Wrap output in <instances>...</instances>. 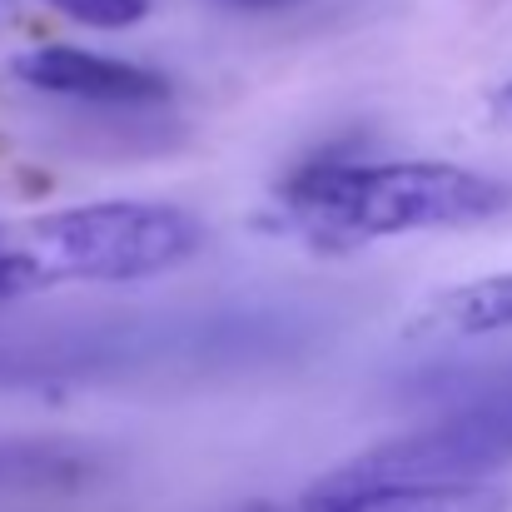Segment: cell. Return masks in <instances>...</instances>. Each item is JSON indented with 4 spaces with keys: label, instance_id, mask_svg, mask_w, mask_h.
Here are the masks:
<instances>
[{
    "label": "cell",
    "instance_id": "3957f363",
    "mask_svg": "<svg viewBox=\"0 0 512 512\" xmlns=\"http://www.w3.org/2000/svg\"><path fill=\"white\" fill-rule=\"evenodd\" d=\"M512 463V358L443 383V408L329 468V488H478Z\"/></svg>",
    "mask_w": 512,
    "mask_h": 512
},
{
    "label": "cell",
    "instance_id": "52a82bcc",
    "mask_svg": "<svg viewBox=\"0 0 512 512\" xmlns=\"http://www.w3.org/2000/svg\"><path fill=\"white\" fill-rule=\"evenodd\" d=\"M40 5H50L55 15H65V20H75L85 30H105V35L135 30L155 10V0H40Z\"/></svg>",
    "mask_w": 512,
    "mask_h": 512
},
{
    "label": "cell",
    "instance_id": "8992f818",
    "mask_svg": "<svg viewBox=\"0 0 512 512\" xmlns=\"http://www.w3.org/2000/svg\"><path fill=\"white\" fill-rule=\"evenodd\" d=\"M413 339H493V334H512V269L503 274H483L468 284H453L443 294H433L413 329Z\"/></svg>",
    "mask_w": 512,
    "mask_h": 512
},
{
    "label": "cell",
    "instance_id": "9c48e42d",
    "mask_svg": "<svg viewBox=\"0 0 512 512\" xmlns=\"http://www.w3.org/2000/svg\"><path fill=\"white\" fill-rule=\"evenodd\" d=\"M219 5H229V10H289L299 0H219Z\"/></svg>",
    "mask_w": 512,
    "mask_h": 512
},
{
    "label": "cell",
    "instance_id": "5b68a950",
    "mask_svg": "<svg viewBox=\"0 0 512 512\" xmlns=\"http://www.w3.org/2000/svg\"><path fill=\"white\" fill-rule=\"evenodd\" d=\"M234 512H512V498L493 483L478 488H329L309 483L299 498H264Z\"/></svg>",
    "mask_w": 512,
    "mask_h": 512
},
{
    "label": "cell",
    "instance_id": "277c9868",
    "mask_svg": "<svg viewBox=\"0 0 512 512\" xmlns=\"http://www.w3.org/2000/svg\"><path fill=\"white\" fill-rule=\"evenodd\" d=\"M10 75L35 95L75 100V105L135 110V105H165L170 100V80L160 70L120 60V55H100V50H85V45H30L10 60Z\"/></svg>",
    "mask_w": 512,
    "mask_h": 512
},
{
    "label": "cell",
    "instance_id": "6da1fadb",
    "mask_svg": "<svg viewBox=\"0 0 512 512\" xmlns=\"http://www.w3.org/2000/svg\"><path fill=\"white\" fill-rule=\"evenodd\" d=\"M512 209V179L458 160H309L279 179V214L319 249L478 229Z\"/></svg>",
    "mask_w": 512,
    "mask_h": 512
},
{
    "label": "cell",
    "instance_id": "7a4b0ae2",
    "mask_svg": "<svg viewBox=\"0 0 512 512\" xmlns=\"http://www.w3.org/2000/svg\"><path fill=\"white\" fill-rule=\"evenodd\" d=\"M209 224L170 199H90L0 219V304L60 284H145L199 259Z\"/></svg>",
    "mask_w": 512,
    "mask_h": 512
},
{
    "label": "cell",
    "instance_id": "ba28073f",
    "mask_svg": "<svg viewBox=\"0 0 512 512\" xmlns=\"http://www.w3.org/2000/svg\"><path fill=\"white\" fill-rule=\"evenodd\" d=\"M488 110H493V120H498V125H508L512 130V80H503V85L488 95Z\"/></svg>",
    "mask_w": 512,
    "mask_h": 512
}]
</instances>
